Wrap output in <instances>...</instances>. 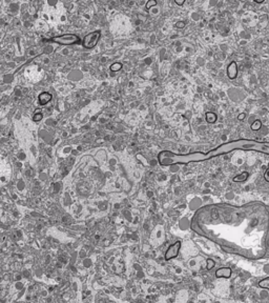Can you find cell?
<instances>
[{
    "label": "cell",
    "instance_id": "cell-17",
    "mask_svg": "<svg viewBox=\"0 0 269 303\" xmlns=\"http://www.w3.org/2000/svg\"><path fill=\"white\" fill-rule=\"evenodd\" d=\"M255 2H258V3H262L264 0H255Z\"/></svg>",
    "mask_w": 269,
    "mask_h": 303
},
{
    "label": "cell",
    "instance_id": "cell-14",
    "mask_svg": "<svg viewBox=\"0 0 269 303\" xmlns=\"http://www.w3.org/2000/svg\"><path fill=\"white\" fill-rule=\"evenodd\" d=\"M268 166H269V164H268ZM264 177H265V180L266 181H268L269 182V168H267V170L265 172V175H264Z\"/></svg>",
    "mask_w": 269,
    "mask_h": 303
},
{
    "label": "cell",
    "instance_id": "cell-16",
    "mask_svg": "<svg viewBox=\"0 0 269 303\" xmlns=\"http://www.w3.org/2000/svg\"><path fill=\"white\" fill-rule=\"evenodd\" d=\"M176 2L178 3L179 5H181V4H183V3H184V1H176Z\"/></svg>",
    "mask_w": 269,
    "mask_h": 303
},
{
    "label": "cell",
    "instance_id": "cell-4",
    "mask_svg": "<svg viewBox=\"0 0 269 303\" xmlns=\"http://www.w3.org/2000/svg\"><path fill=\"white\" fill-rule=\"evenodd\" d=\"M181 249V242L177 241L174 244H171L170 246L167 249L166 253H165V259L166 260H170V259H174L175 257L178 256L179 251Z\"/></svg>",
    "mask_w": 269,
    "mask_h": 303
},
{
    "label": "cell",
    "instance_id": "cell-8",
    "mask_svg": "<svg viewBox=\"0 0 269 303\" xmlns=\"http://www.w3.org/2000/svg\"><path fill=\"white\" fill-rule=\"evenodd\" d=\"M247 177H248V173L244 172V173H242L241 175H239V176H237V177L233 178V181H235V182H242V181H245V180L247 179Z\"/></svg>",
    "mask_w": 269,
    "mask_h": 303
},
{
    "label": "cell",
    "instance_id": "cell-10",
    "mask_svg": "<svg viewBox=\"0 0 269 303\" xmlns=\"http://www.w3.org/2000/svg\"><path fill=\"white\" fill-rule=\"evenodd\" d=\"M261 126H262V122H261L260 120H257V121H255V122L252 123L251 130H252V131H259L260 128H261Z\"/></svg>",
    "mask_w": 269,
    "mask_h": 303
},
{
    "label": "cell",
    "instance_id": "cell-18",
    "mask_svg": "<svg viewBox=\"0 0 269 303\" xmlns=\"http://www.w3.org/2000/svg\"><path fill=\"white\" fill-rule=\"evenodd\" d=\"M183 24H184V23H179V24H177V27H183Z\"/></svg>",
    "mask_w": 269,
    "mask_h": 303
},
{
    "label": "cell",
    "instance_id": "cell-3",
    "mask_svg": "<svg viewBox=\"0 0 269 303\" xmlns=\"http://www.w3.org/2000/svg\"><path fill=\"white\" fill-rule=\"evenodd\" d=\"M101 37V32L100 31H95L89 34H87L85 37L83 38V47L85 49H93L96 47V44L98 43L99 39Z\"/></svg>",
    "mask_w": 269,
    "mask_h": 303
},
{
    "label": "cell",
    "instance_id": "cell-13",
    "mask_svg": "<svg viewBox=\"0 0 269 303\" xmlns=\"http://www.w3.org/2000/svg\"><path fill=\"white\" fill-rule=\"evenodd\" d=\"M121 67H122V65H121L120 63H119V64L116 63V64H113V65H112L110 69H112V71H114V72H115V71H119V69H121Z\"/></svg>",
    "mask_w": 269,
    "mask_h": 303
},
{
    "label": "cell",
    "instance_id": "cell-12",
    "mask_svg": "<svg viewBox=\"0 0 269 303\" xmlns=\"http://www.w3.org/2000/svg\"><path fill=\"white\" fill-rule=\"evenodd\" d=\"M207 121L208 122H215V119H217V117H215V114H210V113H207Z\"/></svg>",
    "mask_w": 269,
    "mask_h": 303
},
{
    "label": "cell",
    "instance_id": "cell-1",
    "mask_svg": "<svg viewBox=\"0 0 269 303\" xmlns=\"http://www.w3.org/2000/svg\"><path fill=\"white\" fill-rule=\"evenodd\" d=\"M235 150H253V152H259V153L269 155V142L250 140V139H239V140H233L227 143H223L220 146L215 148V150H209L207 154L197 152V153L187 154V155H177V154L171 153L168 150H165L162 153L163 165L178 164V163L187 164L189 162H199V161L208 160L210 158L217 157V156L223 155V154L230 153V152Z\"/></svg>",
    "mask_w": 269,
    "mask_h": 303
},
{
    "label": "cell",
    "instance_id": "cell-6",
    "mask_svg": "<svg viewBox=\"0 0 269 303\" xmlns=\"http://www.w3.org/2000/svg\"><path fill=\"white\" fill-rule=\"evenodd\" d=\"M215 276L218 278H229L231 276V269L229 267H221L215 271Z\"/></svg>",
    "mask_w": 269,
    "mask_h": 303
},
{
    "label": "cell",
    "instance_id": "cell-11",
    "mask_svg": "<svg viewBox=\"0 0 269 303\" xmlns=\"http://www.w3.org/2000/svg\"><path fill=\"white\" fill-rule=\"evenodd\" d=\"M206 262H207V265H206V269H211L213 266L215 265V262L213 261L212 259H208Z\"/></svg>",
    "mask_w": 269,
    "mask_h": 303
},
{
    "label": "cell",
    "instance_id": "cell-7",
    "mask_svg": "<svg viewBox=\"0 0 269 303\" xmlns=\"http://www.w3.org/2000/svg\"><path fill=\"white\" fill-rule=\"evenodd\" d=\"M51 99H52V95H49V93H42L41 95L39 96L40 103H42V104L47 103V102H49Z\"/></svg>",
    "mask_w": 269,
    "mask_h": 303
},
{
    "label": "cell",
    "instance_id": "cell-9",
    "mask_svg": "<svg viewBox=\"0 0 269 303\" xmlns=\"http://www.w3.org/2000/svg\"><path fill=\"white\" fill-rule=\"evenodd\" d=\"M259 286L261 288H265V289H269V277L261 280L259 282Z\"/></svg>",
    "mask_w": 269,
    "mask_h": 303
},
{
    "label": "cell",
    "instance_id": "cell-5",
    "mask_svg": "<svg viewBox=\"0 0 269 303\" xmlns=\"http://www.w3.org/2000/svg\"><path fill=\"white\" fill-rule=\"evenodd\" d=\"M227 75L230 79H235L238 76V65L235 61H233L231 63L228 65L227 67Z\"/></svg>",
    "mask_w": 269,
    "mask_h": 303
},
{
    "label": "cell",
    "instance_id": "cell-2",
    "mask_svg": "<svg viewBox=\"0 0 269 303\" xmlns=\"http://www.w3.org/2000/svg\"><path fill=\"white\" fill-rule=\"evenodd\" d=\"M51 41L55 42V43H59V44L71 45V44H75V43H79V42H80V38H79L77 35L65 34V35H61V36L53 37L51 39Z\"/></svg>",
    "mask_w": 269,
    "mask_h": 303
},
{
    "label": "cell",
    "instance_id": "cell-15",
    "mask_svg": "<svg viewBox=\"0 0 269 303\" xmlns=\"http://www.w3.org/2000/svg\"><path fill=\"white\" fill-rule=\"evenodd\" d=\"M244 118H245V114H241V115H239V120H243Z\"/></svg>",
    "mask_w": 269,
    "mask_h": 303
}]
</instances>
